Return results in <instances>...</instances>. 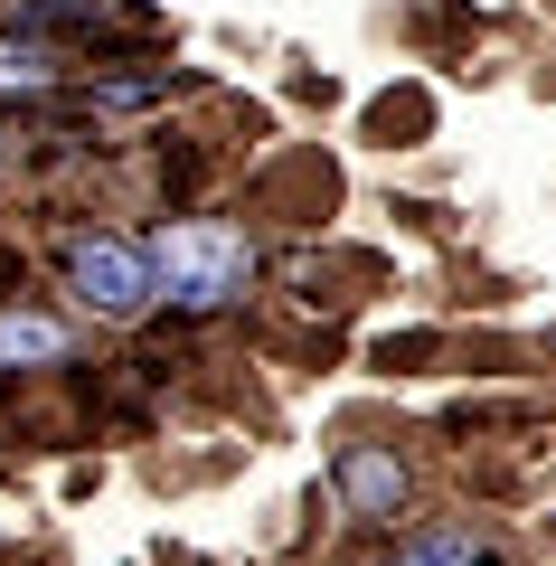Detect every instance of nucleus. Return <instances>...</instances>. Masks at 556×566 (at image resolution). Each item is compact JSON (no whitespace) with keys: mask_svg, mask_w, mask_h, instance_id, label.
I'll return each mask as SVG.
<instances>
[{"mask_svg":"<svg viewBox=\"0 0 556 566\" xmlns=\"http://www.w3.org/2000/svg\"><path fill=\"white\" fill-rule=\"evenodd\" d=\"M331 482H339V501H349V520H397L406 510V463L387 444H349Z\"/></svg>","mask_w":556,"mask_h":566,"instance_id":"7ed1b4c3","label":"nucleus"},{"mask_svg":"<svg viewBox=\"0 0 556 566\" xmlns=\"http://www.w3.org/2000/svg\"><path fill=\"white\" fill-rule=\"evenodd\" d=\"M387 566H481V547L462 538V528H443V538H416L406 557H387Z\"/></svg>","mask_w":556,"mask_h":566,"instance_id":"423d86ee","label":"nucleus"},{"mask_svg":"<svg viewBox=\"0 0 556 566\" xmlns=\"http://www.w3.org/2000/svg\"><path fill=\"white\" fill-rule=\"evenodd\" d=\"M66 293H76L95 322H141L151 312V255L123 237H76L66 245Z\"/></svg>","mask_w":556,"mask_h":566,"instance_id":"f03ea898","label":"nucleus"},{"mask_svg":"<svg viewBox=\"0 0 556 566\" xmlns=\"http://www.w3.org/2000/svg\"><path fill=\"white\" fill-rule=\"evenodd\" d=\"M141 255H151V293H170L179 312H227L245 283H255V245H245L237 227H218V218L160 227Z\"/></svg>","mask_w":556,"mask_h":566,"instance_id":"f257e3e1","label":"nucleus"},{"mask_svg":"<svg viewBox=\"0 0 556 566\" xmlns=\"http://www.w3.org/2000/svg\"><path fill=\"white\" fill-rule=\"evenodd\" d=\"M66 331L57 322H39V312H0V368H57L66 359Z\"/></svg>","mask_w":556,"mask_h":566,"instance_id":"20e7f679","label":"nucleus"},{"mask_svg":"<svg viewBox=\"0 0 556 566\" xmlns=\"http://www.w3.org/2000/svg\"><path fill=\"white\" fill-rule=\"evenodd\" d=\"M57 48H39V39H0V95H48L57 85Z\"/></svg>","mask_w":556,"mask_h":566,"instance_id":"39448f33","label":"nucleus"}]
</instances>
